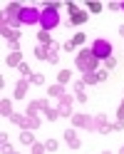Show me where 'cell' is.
Returning <instances> with one entry per match:
<instances>
[{
  "mask_svg": "<svg viewBox=\"0 0 124 154\" xmlns=\"http://www.w3.org/2000/svg\"><path fill=\"white\" fill-rule=\"evenodd\" d=\"M119 35H122V37H124V25H122V27H119Z\"/></svg>",
  "mask_w": 124,
  "mask_h": 154,
  "instance_id": "35",
  "label": "cell"
},
{
  "mask_svg": "<svg viewBox=\"0 0 124 154\" xmlns=\"http://www.w3.org/2000/svg\"><path fill=\"white\" fill-rule=\"evenodd\" d=\"M20 144H27V147H32V144H35L32 129H23V132H20Z\"/></svg>",
  "mask_w": 124,
  "mask_h": 154,
  "instance_id": "16",
  "label": "cell"
},
{
  "mask_svg": "<svg viewBox=\"0 0 124 154\" xmlns=\"http://www.w3.org/2000/svg\"><path fill=\"white\" fill-rule=\"evenodd\" d=\"M72 80V72L70 70H60V72H57V85H67Z\"/></svg>",
  "mask_w": 124,
  "mask_h": 154,
  "instance_id": "20",
  "label": "cell"
},
{
  "mask_svg": "<svg viewBox=\"0 0 124 154\" xmlns=\"http://www.w3.org/2000/svg\"><path fill=\"white\" fill-rule=\"evenodd\" d=\"M0 109H3V117H13V114H15V112H13V104H10V100H8V97L3 100V104H0Z\"/></svg>",
  "mask_w": 124,
  "mask_h": 154,
  "instance_id": "21",
  "label": "cell"
},
{
  "mask_svg": "<svg viewBox=\"0 0 124 154\" xmlns=\"http://www.w3.org/2000/svg\"><path fill=\"white\" fill-rule=\"evenodd\" d=\"M119 154H124V147H122V149H119Z\"/></svg>",
  "mask_w": 124,
  "mask_h": 154,
  "instance_id": "36",
  "label": "cell"
},
{
  "mask_svg": "<svg viewBox=\"0 0 124 154\" xmlns=\"http://www.w3.org/2000/svg\"><path fill=\"white\" fill-rule=\"evenodd\" d=\"M82 82H84V85H97V82H99V80H97V72H84V75H82Z\"/></svg>",
  "mask_w": 124,
  "mask_h": 154,
  "instance_id": "22",
  "label": "cell"
},
{
  "mask_svg": "<svg viewBox=\"0 0 124 154\" xmlns=\"http://www.w3.org/2000/svg\"><path fill=\"white\" fill-rule=\"evenodd\" d=\"M102 154H112V152H102Z\"/></svg>",
  "mask_w": 124,
  "mask_h": 154,
  "instance_id": "38",
  "label": "cell"
},
{
  "mask_svg": "<svg viewBox=\"0 0 124 154\" xmlns=\"http://www.w3.org/2000/svg\"><path fill=\"white\" fill-rule=\"evenodd\" d=\"M57 60H60V55H57V47L52 45V47H50V57H47V62H57Z\"/></svg>",
  "mask_w": 124,
  "mask_h": 154,
  "instance_id": "27",
  "label": "cell"
},
{
  "mask_svg": "<svg viewBox=\"0 0 124 154\" xmlns=\"http://www.w3.org/2000/svg\"><path fill=\"white\" fill-rule=\"evenodd\" d=\"M107 77H109L107 70H99V72H97V80H99V82H107Z\"/></svg>",
  "mask_w": 124,
  "mask_h": 154,
  "instance_id": "31",
  "label": "cell"
},
{
  "mask_svg": "<svg viewBox=\"0 0 124 154\" xmlns=\"http://www.w3.org/2000/svg\"><path fill=\"white\" fill-rule=\"evenodd\" d=\"M37 42H40V45H47V47H50V45H55L47 30H40V32H37Z\"/></svg>",
  "mask_w": 124,
  "mask_h": 154,
  "instance_id": "18",
  "label": "cell"
},
{
  "mask_svg": "<svg viewBox=\"0 0 124 154\" xmlns=\"http://www.w3.org/2000/svg\"><path fill=\"white\" fill-rule=\"evenodd\" d=\"M117 122H124V102L119 104V109H117Z\"/></svg>",
  "mask_w": 124,
  "mask_h": 154,
  "instance_id": "32",
  "label": "cell"
},
{
  "mask_svg": "<svg viewBox=\"0 0 124 154\" xmlns=\"http://www.w3.org/2000/svg\"><path fill=\"white\" fill-rule=\"evenodd\" d=\"M72 124L74 127H84V129H94V117H87V114H72Z\"/></svg>",
  "mask_w": 124,
  "mask_h": 154,
  "instance_id": "6",
  "label": "cell"
},
{
  "mask_svg": "<svg viewBox=\"0 0 124 154\" xmlns=\"http://www.w3.org/2000/svg\"><path fill=\"white\" fill-rule=\"evenodd\" d=\"M50 47H52V45H50ZM50 47H47V45H37V47H35L37 60H47V57H50Z\"/></svg>",
  "mask_w": 124,
  "mask_h": 154,
  "instance_id": "17",
  "label": "cell"
},
{
  "mask_svg": "<svg viewBox=\"0 0 124 154\" xmlns=\"http://www.w3.org/2000/svg\"><path fill=\"white\" fill-rule=\"evenodd\" d=\"M10 154H20V152H10Z\"/></svg>",
  "mask_w": 124,
  "mask_h": 154,
  "instance_id": "37",
  "label": "cell"
},
{
  "mask_svg": "<svg viewBox=\"0 0 124 154\" xmlns=\"http://www.w3.org/2000/svg\"><path fill=\"white\" fill-rule=\"evenodd\" d=\"M87 20H89V17H87V10H80V8H77L74 13H70V23H72V25H82V23H87Z\"/></svg>",
  "mask_w": 124,
  "mask_h": 154,
  "instance_id": "12",
  "label": "cell"
},
{
  "mask_svg": "<svg viewBox=\"0 0 124 154\" xmlns=\"http://www.w3.org/2000/svg\"><path fill=\"white\" fill-rule=\"evenodd\" d=\"M94 129L102 132V134H107V132H114V124H109L104 114H97V117H94Z\"/></svg>",
  "mask_w": 124,
  "mask_h": 154,
  "instance_id": "7",
  "label": "cell"
},
{
  "mask_svg": "<svg viewBox=\"0 0 124 154\" xmlns=\"http://www.w3.org/2000/svg\"><path fill=\"white\" fill-rule=\"evenodd\" d=\"M45 152H47V147H45V144H37V142H35V144H32V152H30V154H45Z\"/></svg>",
  "mask_w": 124,
  "mask_h": 154,
  "instance_id": "26",
  "label": "cell"
},
{
  "mask_svg": "<svg viewBox=\"0 0 124 154\" xmlns=\"http://www.w3.org/2000/svg\"><path fill=\"white\" fill-rule=\"evenodd\" d=\"M5 65H8V67H20V65H23V55L17 52V50H13L10 55L5 57Z\"/></svg>",
  "mask_w": 124,
  "mask_h": 154,
  "instance_id": "13",
  "label": "cell"
},
{
  "mask_svg": "<svg viewBox=\"0 0 124 154\" xmlns=\"http://www.w3.org/2000/svg\"><path fill=\"white\" fill-rule=\"evenodd\" d=\"M104 65H107V70H114V67H117V60L109 57V60H104Z\"/></svg>",
  "mask_w": 124,
  "mask_h": 154,
  "instance_id": "33",
  "label": "cell"
},
{
  "mask_svg": "<svg viewBox=\"0 0 124 154\" xmlns=\"http://www.w3.org/2000/svg\"><path fill=\"white\" fill-rule=\"evenodd\" d=\"M92 52H94V57L102 62V60H109L112 57V42L109 40H104V37H97V40L92 42Z\"/></svg>",
  "mask_w": 124,
  "mask_h": 154,
  "instance_id": "3",
  "label": "cell"
},
{
  "mask_svg": "<svg viewBox=\"0 0 124 154\" xmlns=\"http://www.w3.org/2000/svg\"><path fill=\"white\" fill-rule=\"evenodd\" d=\"M10 119L15 124H20L23 129H37L40 127V117H35V114H13Z\"/></svg>",
  "mask_w": 124,
  "mask_h": 154,
  "instance_id": "4",
  "label": "cell"
},
{
  "mask_svg": "<svg viewBox=\"0 0 124 154\" xmlns=\"http://www.w3.org/2000/svg\"><path fill=\"white\" fill-rule=\"evenodd\" d=\"M74 65H77V70L84 75V72H97V65L99 60L94 57L92 47H82V50L77 52V57H74Z\"/></svg>",
  "mask_w": 124,
  "mask_h": 154,
  "instance_id": "1",
  "label": "cell"
},
{
  "mask_svg": "<svg viewBox=\"0 0 124 154\" xmlns=\"http://www.w3.org/2000/svg\"><path fill=\"white\" fill-rule=\"evenodd\" d=\"M20 72H23V77H32V70H30V67H27L25 62L20 65Z\"/></svg>",
  "mask_w": 124,
  "mask_h": 154,
  "instance_id": "29",
  "label": "cell"
},
{
  "mask_svg": "<svg viewBox=\"0 0 124 154\" xmlns=\"http://www.w3.org/2000/svg\"><path fill=\"white\" fill-rule=\"evenodd\" d=\"M62 50H65V52H72V50H74V45H72V40H67V42H65V45H62Z\"/></svg>",
  "mask_w": 124,
  "mask_h": 154,
  "instance_id": "34",
  "label": "cell"
},
{
  "mask_svg": "<svg viewBox=\"0 0 124 154\" xmlns=\"http://www.w3.org/2000/svg\"><path fill=\"white\" fill-rule=\"evenodd\" d=\"M27 85H30V77H20L17 80V85H15V97L17 100H23L27 94Z\"/></svg>",
  "mask_w": 124,
  "mask_h": 154,
  "instance_id": "10",
  "label": "cell"
},
{
  "mask_svg": "<svg viewBox=\"0 0 124 154\" xmlns=\"http://www.w3.org/2000/svg\"><path fill=\"white\" fill-rule=\"evenodd\" d=\"M57 10H60V3H50V5H45V8H42V13H40V27H42V30L50 32L52 27H57V25L62 23V20H60V13H57Z\"/></svg>",
  "mask_w": 124,
  "mask_h": 154,
  "instance_id": "2",
  "label": "cell"
},
{
  "mask_svg": "<svg viewBox=\"0 0 124 154\" xmlns=\"http://www.w3.org/2000/svg\"><path fill=\"white\" fill-rule=\"evenodd\" d=\"M3 37H5V40L17 50V45H20V32H17V30H10L8 25H3Z\"/></svg>",
  "mask_w": 124,
  "mask_h": 154,
  "instance_id": "9",
  "label": "cell"
},
{
  "mask_svg": "<svg viewBox=\"0 0 124 154\" xmlns=\"http://www.w3.org/2000/svg\"><path fill=\"white\" fill-rule=\"evenodd\" d=\"M122 10H124V3H122Z\"/></svg>",
  "mask_w": 124,
  "mask_h": 154,
  "instance_id": "39",
  "label": "cell"
},
{
  "mask_svg": "<svg viewBox=\"0 0 124 154\" xmlns=\"http://www.w3.org/2000/svg\"><path fill=\"white\" fill-rule=\"evenodd\" d=\"M45 117L50 119V122H55V119H60V109H57V107H47V109H45Z\"/></svg>",
  "mask_w": 124,
  "mask_h": 154,
  "instance_id": "23",
  "label": "cell"
},
{
  "mask_svg": "<svg viewBox=\"0 0 124 154\" xmlns=\"http://www.w3.org/2000/svg\"><path fill=\"white\" fill-rule=\"evenodd\" d=\"M102 3H87V13H92V15H97V13H102Z\"/></svg>",
  "mask_w": 124,
  "mask_h": 154,
  "instance_id": "25",
  "label": "cell"
},
{
  "mask_svg": "<svg viewBox=\"0 0 124 154\" xmlns=\"http://www.w3.org/2000/svg\"><path fill=\"white\" fill-rule=\"evenodd\" d=\"M57 109H60V117H70V114H72V97H70V94L60 97V104H57Z\"/></svg>",
  "mask_w": 124,
  "mask_h": 154,
  "instance_id": "8",
  "label": "cell"
},
{
  "mask_svg": "<svg viewBox=\"0 0 124 154\" xmlns=\"http://www.w3.org/2000/svg\"><path fill=\"white\" fill-rule=\"evenodd\" d=\"M47 107H50V104H47V100H35V102H30V104H27V114H35L37 109H47Z\"/></svg>",
  "mask_w": 124,
  "mask_h": 154,
  "instance_id": "14",
  "label": "cell"
},
{
  "mask_svg": "<svg viewBox=\"0 0 124 154\" xmlns=\"http://www.w3.org/2000/svg\"><path fill=\"white\" fill-rule=\"evenodd\" d=\"M45 147H47V152H55V149H57V142H55V139H47Z\"/></svg>",
  "mask_w": 124,
  "mask_h": 154,
  "instance_id": "30",
  "label": "cell"
},
{
  "mask_svg": "<svg viewBox=\"0 0 124 154\" xmlns=\"http://www.w3.org/2000/svg\"><path fill=\"white\" fill-rule=\"evenodd\" d=\"M40 13H42V10L25 5L23 13H20V23H23V25H37V23H40Z\"/></svg>",
  "mask_w": 124,
  "mask_h": 154,
  "instance_id": "5",
  "label": "cell"
},
{
  "mask_svg": "<svg viewBox=\"0 0 124 154\" xmlns=\"http://www.w3.org/2000/svg\"><path fill=\"white\" fill-rule=\"evenodd\" d=\"M30 82H32V85H45V75H32Z\"/></svg>",
  "mask_w": 124,
  "mask_h": 154,
  "instance_id": "28",
  "label": "cell"
},
{
  "mask_svg": "<svg viewBox=\"0 0 124 154\" xmlns=\"http://www.w3.org/2000/svg\"><path fill=\"white\" fill-rule=\"evenodd\" d=\"M50 97H65V85H52L50 90H47Z\"/></svg>",
  "mask_w": 124,
  "mask_h": 154,
  "instance_id": "19",
  "label": "cell"
},
{
  "mask_svg": "<svg viewBox=\"0 0 124 154\" xmlns=\"http://www.w3.org/2000/svg\"><path fill=\"white\" fill-rule=\"evenodd\" d=\"M74 97H77V102H87V92H84V82H74Z\"/></svg>",
  "mask_w": 124,
  "mask_h": 154,
  "instance_id": "15",
  "label": "cell"
},
{
  "mask_svg": "<svg viewBox=\"0 0 124 154\" xmlns=\"http://www.w3.org/2000/svg\"><path fill=\"white\" fill-rule=\"evenodd\" d=\"M65 142H67L70 149H80V137L74 129H65Z\"/></svg>",
  "mask_w": 124,
  "mask_h": 154,
  "instance_id": "11",
  "label": "cell"
},
{
  "mask_svg": "<svg viewBox=\"0 0 124 154\" xmlns=\"http://www.w3.org/2000/svg\"><path fill=\"white\" fill-rule=\"evenodd\" d=\"M84 40H87V35H84V32H74V35H72V45H74V47L84 45Z\"/></svg>",
  "mask_w": 124,
  "mask_h": 154,
  "instance_id": "24",
  "label": "cell"
}]
</instances>
